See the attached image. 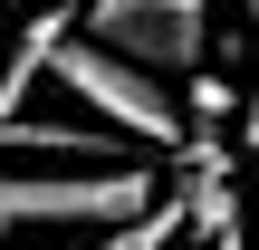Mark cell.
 Returning <instances> with one entry per match:
<instances>
[{
  "instance_id": "6da1fadb",
  "label": "cell",
  "mask_w": 259,
  "mask_h": 250,
  "mask_svg": "<svg viewBox=\"0 0 259 250\" xmlns=\"http://www.w3.org/2000/svg\"><path fill=\"white\" fill-rule=\"evenodd\" d=\"M154 212V173L144 164H38V173H0V231H87V222H135Z\"/></svg>"
},
{
  "instance_id": "3957f363",
  "label": "cell",
  "mask_w": 259,
  "mask_h": 250,
  "mask_svg": "<svg viewBox=\"0 0 259 250\" xmlns=\"http://www.w3.org/2000/svg\"><path fill=\"white\" fill-rule=\"evenodd\" d=\"M77 39L135 58L144 77H183L202 67V39H211V0H87Z\"/></svg>"
},
{
  "instance_id": "5b68a950",
  "label": "cell",
  "mask_w": 259,
  "mask_h": 250,
  "mask_svg": "<svg viewBox=\"0 0 259 250\" xmlns=\"http://www.w3.org/2000/svg\"><path fill=\"white\" fill-rule=\"evenodd\" d=\"M192 116H231V87H221V77H211V67H202V77H192Z\"/></svg>"
},
{
  "instance_id": "7a4b0ae2",
  "label": "cell",
  "mask_w": 259,
  "mask_h": 250,
  "mask_svg": "<svg viewBox=\"0 0 259 250\" xmlns=\"http://www.w3.org/2000/svg\"><path fill=\"white\" fill-rule=\"evenodd\" d=\"M48 77H58L106 135H125L135 154H183V106H173V87L144 77L135 58H115V48H96V39H67Z\"/></svg>"
},
{
  "instance_id": "277c9868",
  "label": "cell",
  "mask_w": 259,
  "mask_h": 250,
  "mask_svg": "<svg viewBox=\"0 0 259 250\" xmlns=\"http://www.w3.org/2000/svg\"><path fill=\"white\" fill-rule=\"evenodd\" d=\"M250 29H259V0H250ZM240 145L259 154V58H250V96H240Z\"/></svg>"
}]
</instances>
